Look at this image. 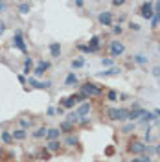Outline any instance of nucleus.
<instances>
[{
  "instance_id": "obj_18",
  "label": "nucleus",
  "mask_w": 160,
  "mask_h": 162,
  "mask_svg": "<svg viewBox=\"0 0 160 162\" xmlns=\"http://www.w3.org/2000/svg\"><path fill=\"white\" fill-rule=\"evenodd\" d=\"M79 120H81V116L76 112V111H74V112H70V114H68V118H66V122H70V123H78Z\"/></svg>"
},
{
  "instance_id": "obj_8",
  "label": "nucleus",
  "mask_w": 160,
  "mask_h": 162,
  "mask_svg": "<svg viewBox=\"0 0 160 162\" xmlns=\"http://www.w3.org/2000/svg\"><path fill=\"white\" fill-rule=\"evenodd\" d=\"M76 103H78V96H68V98L61 100V105H63V107H66V109H72Z\"/></svg>"
},
{
  "instance_id": "obj_1",
  "label": "nucleus",
  "mask_w": 160,
  "mask_h": 162,
  "mask_svg": "<svg viewBox=\"0 0 160 162\" xmlns=\"http://www.w3.org/2000/svg\"><path fill=\"white\" fill-rule=\"evenodd\" d=\"M81 94H85L87 98H90V96H100L101 88L100 87H96L94 83H85V85L81 87Z\"/></svg>"
},
{
  "instance_id": "obj_30",
  "label": "nucleus",
  "mask_w": 160,
  "mask_h": 162,
  "mask_svg": "<svg viewBox=\"0 0 160 162\" xmlns=\"http://www.w3.org/2000/svg\"><path fill=\"white\" fill-rule=\"evenodd\" d=\"M151 24H153V28H157L160 24V13H155V17H153V20H151Z\"/></svg>"
},
{
  "instance_id": "obj_31",
  "label": "nucleus",
  "mask_w": 160,
  "mask_h": 162,
  "mask_svg": "<svg viewBox=\"0 0 160 162\" xmlns=\"http://www.w3.org/2000/svg\"><path fill=\"white\" fill-rule=\"evenodd\" d=\"M131 162H151V159L149 157H134Z\"/></svg>"
},
{
  "instance_id": "obj_22",
  "label": "nucleus",
  "mask_w": 160,
  "mask_h": 162,
  "mask_svg": "<svg viewBox=\"0 0 160 162\" xmlns=\"http://www.w3.org/2000/svg\"><path fill=\"white\" fill-rule=\"evenodd\" d=\"M107 114H109V118L111 120H118V109H107Z\"/></svg>"
},
{
  "instance_id": "obj_27",
  "label": "nucleus",
  "mask_w": 160,
  "mask_h": 162,
  "mask_svg": "<svg viewBox=\"0 0 160 162\" xmlns=\"http://www.w3.org/2000/svg\"><path fill=\"white\" fill-rule=\"evenodd\" d=\"M76 81H78L76 74H68V76H66V79H64V83H66V85H74Z\"/></svg>"
},
{
  "instance_id": "obj_14",
  "label": "nucleus",
  "mask_w": 160,
  "mask_h": 162,
  "mask_svg": "<svg viewBox=\"0 0 160 162\" xmlns=\"http://www.w3.org/2000/svg\"><path fill=\"white\" fill-rule=\"evenodd\" d=\"M59 131H64V133H74V123H70V122H63L59 127Z\"/></svg>"
},
{
  "instance_id": "obj_12",
  "label": "nucleus",
  "mask_w": 160,
  "mask_h": 162,
  "mask_svg": "<svg viewBox=\"0 0 160 162\" xmlns=\"http://www.w3.org/2000/svg\"><path fill=\"white\" fill-rule=\"evenodd\" d=\"M76 112L79 114L81 118H85V114H88V112H90V103H83V105H81L79 109L76 111Z\"/></svg>"
},
{
  "instance_id": "obj_43",
  "label": "nucleus",
  "mask_w": 160,
  "mask_h": 162,
  "mask_svg": "<svg viewBox=\"0 0 160 162\" xmlns=\"http://www.w3.org/2000/svg\"><path fill=\"white\" fill-rule=\"evenodd\" d=\"M48 114H50V116H52V114H55V109H54V107H50V109H48Z\"/></svg>"
},
{
  "instance_id": "obj_7",
  "label": "nucleus",
  "mask_w": 160,
  "mask_h": 162,
  "mask_svg": "<svg viewBox=\"0 0 160 162\" xmlns=\"http://www.w3.org/2000/svg\"><path fill=\"white\" fill-rule=\"evenodd\" d=\"M28 83H30L31 87H35V88H50V85H52L50 81H44V83H40V81H37L35 78H30V79H28Z\"/></svg>"
},
{
  "instance_id": "obj_28",
  "label": "nucleus",
  "mask_w": 160,
  "mask_h": 162,
  "mask_svg": "<svg viewBox=\"0 0 160 162\" xmlns=\"http://www.w3.org/2000/svg\"><path fill=\"white\" fill-rule=\"evenodd\" d=\"M19 11L22 13V15H26V13L30 11V4H26V2H24V4H20V6H19Z\"/></svg>"
},
{
  "instance_id": "obj_46",
  "label": "nucleus",
  "mask_w": 160,
  "mask_h": 162,
  "mask_svg": "<svg viewBox=\"0 0 160 162\" xmlns=\"http://www.w3.org/2000/svg\"><path fill=\"white\" fill-rule=\"evenodd\" d=\"M155 114H157V116H160V109H157V111H155Z\"/></svg>"
},
{
  "instance_id": "obj_45",
  "label": "nucleus",
  "mask_w": 160,
  "mask_h": 162,
  "mask_svg": "<svg viewBox=\"0 0 160 162\" xmlns=\"http://www.w3.org/2000/svg\"><path fill=\"white\" fill-rule=\"evenodd\" d=\"M155 153H157V155H160V145H157V147H155Z\"/></svg>"
},
{
  "instance_id": "obj_29",
  "label": "nucleus",
  "mask_w": 160,
  "mask_h": 162,
  "mask_svg": "<svg viewBox=\"0 0 160 162\" xmlns=\"http://www.w3.org/2000/svg\"><path fill=\"white\" fill-rule=\"evenodd\" d=\"M64 142H66V145H76V144H78V138L70 135V136H66V140Z\"/></svg>"
},
{
  "instance_id": "obj_37",
  "label": "nucleus",
  "mask_w": 160,
  "mask_h": 162,
  "mask_svg": "<svg viewBox=\"0 0 160 162\" xmlns=\"http://www.w3.org/2000/svg\"><path fill=\"white\" fill-rule=\"evenodd\" d=\"M145 153H155V147H151V145H145Z\"/></svg>"
},
{
  "instance_id": "obj_10",
  "label": "nucleus",
  "mask_w": 160,
  "mask_h": 162,
  "mask_svg": "<svg viewBox=\"0 0 160 162\" xmlns=\"http://www.w3.org/2000/svg\"><path fill=\"white\" fill-rule=\"evenodd\" d=\"M59 135H61V131H59V129H55V127L46 131V138H48L50 142H52V140H57V138H59Z\"/></svg>"
},
{
  "instance_id": "obj_32",
  "label": "nucleus",
  "mask_w": 160,
  "mask_h": 162,
  "mask_svg": "<svg viewBox=\"0 0 160 162\" xmlns=\"http://www.w3.org/2000/svg\"><path fill=\"white\" fill-rule=\"evenodd\" d=\"M83 64H85V61H83V59H76V61H72V66H74V68H81Z\"/></svg>"
},
{
  "instance_id": "obj_2",
  "label": "nucleus",
  "mask_w": 160,
  "mask_h": 162,
  "mask_svg": "<svg viewBox=\"0 0 160 162\" xmlns=\"http://www.w3.org/2000/svg\"><path fill=\"white\" fill-rule=\"evenodd\" d=\"M140 15L145 20H153L155 17V9H153V2H144L142 4V9H140Z\"/></svg>"
},
{
  "instance_id": "obj_24",
  "label": "nucleus",
  "mask_w": 160,
  "mask_h": 162,
  "mask_svg": "<svg viewBox=\"0 0 160 162\" xmlns=\"http://www.w3.org/2000/svg\"><path fill=\"white\" fill-rule=\"evenodd\" d=\"M2 142H6V144H13V135H9V133H2V138H0Z\"/></svg>"
},
{
  "instance_id": "obj_23",
  "label": "nucleus",
  "mask_w": 160,
  "mask_h": 162,
  "mask_svg": "<svg viewBox=\"0 0 160 162\" xmlns=\"http://www.w3.org/2000/svg\"><path fill=\"white\" fill-rule=\"evenodd\" d=\"M46 131H48L46 127H39V129L33 133V136H35V138H42V136H46Z\"/></svg>"
},
{
  "instance_id": "obj_11",
  "label": "nucleus",
  "mask_w": 160,
  "mask_h": 162,
  "mask_svg": "<svg viewBox=\"0 0 160 162\" xmlns=\"http://www.w3.org/2000/svg\"><path fill=\"white\" fill-rule=\"evenodd\" d=\"M50 54H52V57H59L61 55V44L59 42H52V44H50Z\"/></svg>"
},
{
  "instance_id": "obj_15",
  "label": "nucleus",
  "mask_w": 160,
  "mask_h": 162,
  "mask_svg": "<svg viewBox=\"0 0 160 162\" xmlns=\"http://www.w3.org/2000/svg\"><path fill=\"white\" fill-rule=\"evenodd\" d=\"M26 136H28L26 129H17V131H13V138H15V140H24Z\"/></svg>"
},
{
  "instance_id": "obj_13",
  "label": "nucleus",
  "mask_w": 160,
  "mask_h": 162,
  "mask_svg": "<svg viewBox=\"0 0 160 162\" xmlns=\"http://www.w3.org/2000/svg\"><path fill=\"white\" fill-rule=\"evenodd\" d=\"M144 112H145L144 109H134V111H131V112H129V120H131V122L138 120L140 116H144Z\"/></svg>"
},
{
  "instance_id": "obj_35",
  "label": "nucleus",
  "mask_w": 160,
  "mask_h": 162,
  "mask_svg": "<svg viewBox=\"0 0 160 162\" xmlns=\"http://www.w3.org/2000/svg\"><path fill=\"white\" fill-rule=\"evenodd\" d=\"M20 125H22V127H30L31 122H30V120H20Z\"/></svg>"
},
{
  "instance_id": "obj_47",
  "label": "nucleus",
  "mask_w": 160,
  "mask_h": 162,
  "mask_svg": "<svg viewBox=\"0 0 160 162\" xmlns=\"http://www.w3.org/2000/svg\"><path fill=\"white\" fill-rule=\"evenodd\" d=\"M0 142H2V140H0Z\"/></svg>"
},
{
  "instance_id": "obj_3",
  "label": "nucleus",
  "mask_w": 160,
  "mask_h": 162,
  "mask_svg": "<svg viewBox=\"0 0 160 162\" xmlns=\"http://www.w3.org/2000/svg\"><path fill=\"white\" fill-rule=\"evenodd\" d=\"M125 52V46H123V42L120 40H114V42H111V55L112 57H118Z\"/></svg>"
},
{
  "instance_id": "obj_39",
  "label": "nucleus",
  "mask_w": 160,
  "mask_h": 162,
  "mask_svg": "<svg viewBox=\"0 0 160 162\" xmlns=\"http://www.w3.org/2000/svg\"><path fill=\"white\" fill-rule=\"evenodd\" d=\"M153 74H155V76H160V68H158V66L153 68Z\"/></svg>"
},
{
  "instance_id": "obj_26",
  "label": "nucleus",
  "mask_w": 160,
  "mask_h": 162,
  "mask_svg": "<svg viewBox=\"0 0 160 162\" xmlns=\"http://www.w3.org/2000/svg\"><path fill=\"white\" fill-rule=\"evenodd\" d=\"M133 59H134V63H138V64H145V63H147V57H144L142 54H136Z\"/></svg>"
},
{
  "instance_id": "obj_34",
  "label": "nucleus",
  "mask_w": 160,
  "mask_h": 162,
  "mask_svg": "<svg viewBox=\"0 0 160 162\" xmlns=\"http://www.w3.org/2000/svg\"><path fill=\"white\" fill-rule=\"evenodd\" d=\"M107 96H109V100H111V101H114V100H116V98H118V94H116L114 90H111V92H109Z\"/></svg>"
},
{
  "instance_id": "obj_20",
  "label": "nucleus",
  "mask_w": 160,
  "mask_h": 162,
  "mask_svg": "<svg viewBox=\"0 0 160 162\" xmlns=\"http://www.w3.org/2000/svg\"><path fill=\"white\" fill-rule=\"evenodd\" d=\"M31 66H33V61H31V57H28V59L24 61V74H30L31 72Z\"/></svg>"
},
{
  "instance_id": "obj_44",
  "label": "nucleus",
  "mask_w": 160,
  "mask_h": 162,
  "mask_svg": "<svg viewBox=\"0 0 160 162\" xmlns=\"http://www.w3.org/2000/svg\"><path fill=\"white\" fill-rule=\"evenodd\" d=\"M2 9H6V2H0V11Z\"/></svg>"
},
{
  "instance_id": "obj_41",
  "label": "nucleus",
  "mask_w": 160,
  "mask_h": 162,
  "mask_svg": "<svg viewBox=\"0 0 160 162\" xmlns=\"http://www.w3.org/2000/svg\"><path fill=\"white\" fill-rule=\"evenodd\" d=\"M112 4H114V6H123V0H114Z\"/></svg>"
},
{
  "instance_id": "obj_36",
  "label": "nucleus",
  "mask_w": 160,
  "mask_h": 162,
  "mask_svg": "<svg viewBox=\"0 0 160 162\" xmlns=\"http://www.w3.org/2000/svg\"><path fill=\"white\" fill-rule=\"evenodd\" d=\"M112 31H114L116 35H120V33H121V28H120V26H114V28H112Z\"/></svg>"
},
{
  "instance_id": "obj_9",
  "label": "nucleus",
  "mask_w": 160,
  "mask_h": 162,
  "mask_svg": "<svg viewBox=\"0 0 160 162\" xmlns=\"http://www.w3.org/2000/svg\"><path fill=\"white\" fill-rule=\"evenodd\" d=\"M98 19H100V22H101V24H105V26H111V24H112V15H111L109 11L100 13V17H98Z\"/></svg>"
},
{
  "instance_id": "obj_19",
  "label": "nucleus",
  "mask_w": 160,
  "mask_h": 162,
  "mask_svg": "<svg viewBox=\"0 0 160 162\" xmlns=\"http://www.w3.org/2000/svg\"><path fill=\"white\" fill-rule=\"evenodd\" d=\"M116 74H120V68L114 66V68H109L107 72H101L100 76H101V78H105V76H116Z\"/></svg>"
},
{
  "instance_id": "obj_25",
  "label": "nucleus",
  "mask_w": 160,
  "mask_h": 162,
  "mask_svg": "<svg viewBox=\"0 0 160 162\" xmlns=\"http://www.w3.org/2000/svg\"><path fill=\"white\" fill-rule=\"evenodd\" d=\"M129 118V111H125V109H118V120H127Z\"/></svg>"
},
{
  "instance_id": "obj_21",
  "label": "nucleus",
  "mask_w": 160,
  "mask_h": 162,
  "mask_svg": "<svg viewBox=\"0 0 160 162\" xmlns=\"http://www.w3.org/2000/svg\"><path fill=\"white\" fill-rule=\"evenodd\" d=\"M157 118V114L155 112H144V116H142V123H145V122H151Z\"/></svg>"
},
{
  "instance_id": "obj_6",
  "label": "nucleus",
  "mask_w": 160,
  "mask_h": 162,
  "mask_svg": "<svg viewBox=\"0 0 160 162\" xmlns=\"http://www.w3.org/2000/svg\"><path fill=\"white\" fill-rule=\"evenodd\" d=\"M129 151L131 153H134V155H142V153H145V144H142V142H131V145H129Z\"/></svg>"
},
{
  "instance_id": "obj_42",
  "label": "nucleus",
  "mask_w": 160,
  "mask_h": 162,
  "mask_svg": "<svg viewBox=\"0 0 160 162\" xmlns=\"http://www.w3.org/2000/svg\"><path fill=\"white\" fill-rule=\"evenodd\" d=\"M103 64H105V66H109V64H112V61H111V59H103Z\"/></svg>"
},
{
  "instance_id": "obj_17",
  "label": "nucleus",
  "mask_w": 160,
  "mask_h": 162,
  "mask_svg": "<svg viewBox=\"0 0 160 162\" xmlns=\"http://www.w3.org/2000/svg\"><path fill=\"white\" fill-rule=\"evenodd\" d=\"M59 140H52V142H48V151H52V153H55V151H59Z\"/></svg>"
},
{
  "instance_id": "obj_5",
  "label": "nucleus",
  "mask_w": 160,
  "mask_h": 162,
  "mask_svg": "<svg viewBox=\"0 0 160 162\" xmlns=\"http://www.w3.org/2000/svg\"><path fill=\"white\" fill-rule=\"evenodd\" d=\"M50 68V63L48 61H40L39 64L35 66V70H33V74H35V78H40V76H44V72Z\"/></svg>"
},
{
  "instance_id": "obj_38",
  "label": "nucleus",
  "mask_w": 160,
  "mask_h": 162,
  "mask_svg": "<svg viewBox=\"0 0 160 162\" xmlns=\"http://www.w3.org/2000/svg\"><path fill=\"white\" fill-rule=\"evenodd\" d=\"M131 30H134V31H138V30H140V26H138V24H133V22H131Z\"/></svg>"
},
{
  "instance_id": "obj_4",
  "label": "nucleus",
  "mask_w": 160,
  "mask_h": 162,
  "mask_svg": "<svg viewBox=\"0 0 160 162\" xmlns=\"http://www.w3.org/2000/svg\"><path fill=\"white\" fill-rule=\"evenodd\" d=\"M13 42H15V46L19 48L20 52H24V54H26V44H24L22 31H20V30H17V31H15V35H13Z\"/></svg>"
},
{
  "instance_id": "obj_16",
  "label": "nucleus",
  "mask_w": 160,
  "mask_h": 162,
  "mask_svg": "<svg viewBox=\"0 0 160 162\" xmlns=\"http://www.w3.org/2000/svg\"><path fill=\"white\" fill-rule=\"evenodd\" d=\"M88 46H90L94 52H98V50H100V37H98V35H94V37L90 39V42H88Z\"/></svg>"
},
{
  "instance_id": "obj_40",
  "label": "nucleus",
  "mask_w": 160,
  "mask_h": 162,
  "mask_svg": "<svg viewBox=\"0 0 160 162\" xmlns=\"http://www.w3.org/2000/svg\"><path fill=\"white\" fill-rule=\"evenodd\" d=\"M6 31V24L4 22H0V33H4Z\"/></svg>"
},
{
  "instance_id": "obj_33",
  "label": "nucleus",
  "mask_w": 160,
  "mask_h": 162,
  "mask_svg": "<svg viewBox=\"0 0 160 162\" xmlns=\"http://www.w3.org/2000/svg\"><path fill=\"white\" fill-rule=\"evenodd\" d=\"M131 131H134V125H133V123H127V125L123 127V133H131Z\"/></svg>"
}]
</instances>
